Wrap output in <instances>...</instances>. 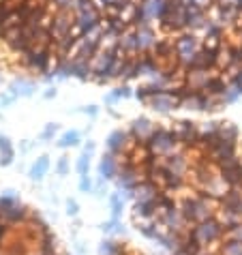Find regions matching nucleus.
<instances>
[{"mask_svg": "<svg viewBox=\"0 0 242 255\" xmlns=\"http://www.w3.org/2000/svg\"><path fill=\"white\" fill-rule=\"evenodd\" d=\"M180 210L189 223H202L212 219V200L206 195H187L180 202Z\"/></svg>", "mask_w": 242, "mask_h": 255, "instance_id": "obj_1", "label": "nucleus"}, {"mask_svg": "<svg viewBox=\"0 0 242 255\" xmlns=\"http://www.w3.org/2000/svg\"><path fill=\"white\" fill-rule=\"evenodd\" d=\"M148 150H150L152 157H169L174 152H180V141L176 139L174 131L167 129V127H156V131L152 133V137L146 141Z\"/></svg>", "mask_w": 242, "mask_h": 255, "instance_id": "obj_2", "label": "nucleus"}, {"mask_svg": "<svg viewBox=\"0 0 242 255\" xmlns=\"http://www.w3.org/2000/svg\"><path fill=\"white\" fill-rule=\"evenodd\" d=\"M204 49L202 45V37L193 32H182L178 34L176 41H174V54H176V60L180 62L182 69H187L191 65V60Z\"/></svg>", "mask_w": 242, "mask_h": 255, "instance_id": "obj_3", "label": "nucleus"}, {"mask_svg": "<svg viewBox=\"0 0 242 255\" xmlns=\"http://www.w3.org/2000/svg\"><path fill=\"white\" fill-rule=\"evenodd\" d=\"M187 17H189V6L180 4L178 0H167V9L163 13L159 26L165 32H187Z\"/></svg>", "mask_w": 242, "mask_h": 255, "instance_id": "obj_4", "label": "nucleus"}, {"mask_svg": "<svg viewBox=\"0 0 242 255\" xmlns=\"http://www.w3.org/2000/svg\"><path fill=\"white\" fill-rule=\"evenodd\" d=\"M223 223L221 221H217L215 217L212 219H208V221H202V223H197L195 228H193V232H191V240L193 243H197L199 247H208V245H212L215 240H219L221 238V234H223Z\"/></svg>", "mask_w": 242, "mask_h": 255, "instance_id": "obj_5", "label": "nucleus"}, {"mask_svg": "<svg viewBox=\"0 0 242 255\" xmlns=\"http://www.w3.org/2000/svg\"><path fill=\"white\" fill-rule=\"evenodd\" d=\"M182 105V90H163L150 97L148 108H152L159 114H167L172 110H178Z\"/></svg>", "mask_w": 242, "mask_h": 255, "instance_id": "obj_6", "label": "nucleus"}, {"mask_svg": "<svg viewBox=\"0 0 242 255\" xmlns=\"http://www.w3.org/2000/svg\"><path fill=\"white\" fill-rule=\"evenodd\" d=\"M176 139L180 141V146L187 148H197L199 144V123H191V120H178L172 127Z\"/></svg>", "mask_w": 242, "mask_h": 255, "instance_id": "obj_7", "label": "nucleus"}, {"mask_svg": "<svg viewBox=\"0 0 242 255\" xmlns=\"http://www.w3.org/2000/svg\"><path fill=\"white\" fill-rule=\"evenodd\" d=\"M161 159V172L172 178H182L189 172V159L184 152H174L169 157H159Z\"/></svg>", "mask_w": 242, "mask_h": 255, "instance_id": "obj_8", "label": "nucleus"}, {"mask_svg": "<svg viewBox=\"0 0 242 255\" xmlns=\"http://www.w3.org/2000/svg\"><path fill=\"white\" fill-rule=\"evenodd\" d=\"M101 19H103V11L95 2L75 11V26L82 30V37H84V32H88L101 24Z\"/></svg>", "mask_w": 242, "mask_h": 255, "instance_id": "obj_9", "label": "nucleus"}, {"mask_svg": "<svg viewBox=\"0 0 242 255\" xmlns=\"http://www.w3.org/2000/svg\"><path fill=\"white\" fill-rule=\"evenodd\" d=\"M75 28V11H56L52 19V39H62L67 34H73Z\"/></svg>", "mask_w": 242, "mask_h": 255, "instance_id": "obj_10", "label": "nucleus"}, {"mask_svg": "<svg viewBox=\"0 0 242 255\" xmlns=\"http://www.w3.org/2000/svg\"><path fill=\"white\" fill-rule=\"evenodd\" d=\"M116 54H108V52H97L90 58V73H92V82L97 84H105V75L110 73V69L114 65Z\"/></svg>", "mask_w": 242, "mask_h": 255, "instance_id": "obj_11", "label": "nucleus"}, {"mask_svg": "<svg viewBox=\"0 0 242 255\" xmlns=\"http://www.w3.org/2000/svg\"><path fill=\"white\" fill-rule=\"evenodd\" d=\"M165 9H167V0H139L141 26L152 24V22H161Z\"/></svg>", "mask_w": 242, "mask_h": 255, "instance_id": "obj_12", "label": "nucleus"}, {"mask_svg": "<svg viewBox=\"0 0 242 255\" xmlns=\"http://www.w3.org/2000/svg\"><path fill=\"white\" fill-rule=\"evenodd\" d=\"M135 32H137V52H139V56L152 54L156 43H159V37H156L154 26L152 24L137 26V28H135Z\"/></svg>", "mask_w": 242, "mask_h": 255, "instance_id": "obj_13", "label": "nucleus"}, {"mask_svg": "<svg viewBox=\"0 0 242 255\" xmlns=\"http://www.w3.org/2000/svg\"><path fill=\"white\" fill-rule=\"evenodd\" d=\"M219 73V71H187L184 75V88L187 90H193V93H204L206 86L210 84V80Z\"/></svg>", "mask_w": 242, "mask_h": 255, "instance_id": "obj_14", "label": "nucleus"}, {"mask_svg": "<svg viewBox=\"0 0 242 255\" xmlns=\"http://www.w3.org/2000/svg\"><path fill=\"white\" fill-rule=\"evenodd\" d=\"M137 141H135L131 135H129V131H114L112 135L108 137V141H105V146H108V152H112V154H122L129 150V148H133Z\"/></svg>", "mask_w": 242, "mask_h": 255, "instance_id": "obj_15", "label": "nucleus"}, {"mask_svg": "<svg viewBox=\"0 0 242 255\" xmlns=\"http://www.w3.org/2000/svg\"><path fill=\"white\" fill-rule=\"evenodd\" d=\"M156 131V127L150 118H144V116H139V118H135L131 127H129V135L137 141V144H146L148 139L152 137V133Z\"/></svg>", "mask_w": 242, "mask_h": 255, "instance_id": "obj_16", "label": "nucleus"}, {"mask_svg": "<svg viewBox=\"0 0 242 255\" xmlns=\"http://www.w3.org/2000/svg\"><path fill=\"white\" fill-rule=\"evenodd\" d=\"M199 189H202V195L210 197V200H223V197L230 193V189H232V187L223 180V176H221V172H219V174L212 176V178L206 180Z\"/></svg>", "mask_w": 242, "mask_h": 255, "instance_id": "obj_17", "label": "nucleus"}, {"mask_svg": "<svg viewBox=\"0 0 242 255\" xmlns=\"http://www.w3.org/2000/svg\"><path fill=\"white\" fill-rule=\"evenodd\" d=\"M161 191L156 187L154 180H141L137 187L133 189V200L135 204H154L159 200Z\"/></svg>", "mask_w": 242, "mask_h": 255, "instance_id": "obj_18", "label": "nucleus"}, {"mask_svg": "<svg viewBox=\"0 0 242 255\" xmlns=\"http://www.w3.org/2000/svg\"><path fill=\"white\" fill-rule=\"evenodd\" d=\"M118 52H122L124 56H129V58H135V56H139L137 52V32H135V28H126V30L120 34L118 39Z\"/></svg>", "mask_w": 242, "mask_h": 255, "instance_id": "obj_19", "label": "nucleus"}, {"mask_svg": "<svg viewBox=\"0 0 242 255\" xmlns=\"http://www.w3.org/2000/svg\"><path fill=\"white\" fill-rule=\"evenodd\" d=\"M187 223H189V221L184 219L180 206H174L172 210H167L165 215H163V225H165V228L172 232V234H180V232H184Z\"/></svg>", "mask_w": 242, "mask_h": 255, "instance_id": "obj_20", "label": "nucleus"}, {"mask_svg": "<svg viewBox=\"0 0 242 255\" xmlns=\"http://www.w3.org/2000/svg\"><path fill=\"white\" fill-rule=\"evenodd\" d=\"M217 71V54L215 52H208V49H202L193 60H191V65L187 67V71Z\"/></svg>", "mask_w": 242, "mask_h": 255, "instance_id": "obj_21", "label": "nucleus"}, {"mask_svg": "<svg viewBox=\"0 0 242 255\" xmlns=\"http://www.w3.org/2000/svg\"><path fill=\"white\" fill-rule=\"evenodd\" d=\"M208 24V13L197 9V6H189V17H187V32L199 34L204 30V26Z\"/></svg>", "mask_w": 242, "mask_h": 255, "instance_id": "obj_22", "label": "nucleus"}, {"mask_svg": "<svg viewBox=\"0 0 242 255\" xmlns=\"http://www.w3.org/2000/svg\"><path fill=\"white\" fill-rule=\"evenodd\" d=\"M118 157L116 154H103V159L101 163H99V176H101V180H112V178H116L118 176Z\"/></svg>", "mask_w": 242, "mask_h": 255, "instance_id": "obj_23", "label": "nucleus"}, {"mask_svg": "<svg viewBox=\"0 0 242 255\" xmlns=\"http://www.w3.org/2000/svg\"><path fill=\"white\" fill-rule=\"evenodd\" d=\"M204 103H206V95L204 93H193V90H182V105L180 108L191 110V112H204Z\"/></svg>", "mask_w": 242, "mask_h": 255, "instance_id": "obj_24", "label": "nucleus"}, {"mask_svg": "<svg viewBox=\"0 0 242 255\" xmlns=\"http://www.w3.org/2000/svg\"><path fill=\"white\" fill-rule=\"evenodd\" d=\"M118 39H120V34H118V32H112V30H103L101 39H99V45H97V52H108V54H116V52H118Z\"/></svg>", "mask_w": 242, "mask_h": 255, "instance_id": "obj_25", "label": "nucleus"}, {"mask_svg": "<svg viewBox=\"0 0 242 255\" xmlns=\"http://www.w3.org/2000/svg\"><path fill=\"white\" fill-rule=\"evenodd\" d=\"M28 208L24 206V204H13V206H6L2 208V219L6 223H17V221H24V219H28Z\"/></svg>", "mask_w": 242, "mask_h": 255, "instance_id": "obj_26", "label": "nucleus"}, {"mask_svg": "<svg viewBox=\"0 0 242 255\" xmlns=\"http://www.w3.org/2000/svg\"><path fill=\"white\" fill-rule=\"evenodd\" d=\"M47 169H49V157H47V154H43V157H39L37 161L32 163V167H30V172H28V176H30V180L39 182V180L45 178Z\"/></svg>", "mask_w": 242, "mask_h": 255, "instance_id": "obj_27", "label": "nucleus"}, {"mask_svg": "<svg viewBox=\"0 0 242 255\" xmlns=\"http://www.w3.org/2000/svg\"><path fill=\"white\" fill-rule=\"evenodd\" d=\"M69 65H71V77H77V80H92L90 60H69Z\"/></svg>", "mask_w": 242, "mask_h": 255, "instance_id": "obj_28", "label": "nucleus"}, {"mask_svg": "<svg viewBox=\"0 0 242 255\" xmlns=\"http://www.w3.org/2000/svg\"><path fill=\"white\" fill-rule=\"evenodd\" d=\"M219 129H221V123H217V120H208V123H199V141L217 139V137H219Z\"/></svg>", "mask_w": 242, "mask_h": 255, "instance_id": "obj_29", "label": "nucleus"}, {"mask_svg": "<svg viewBox=\"0 0 242 255\" xmlns=\"http://www.w3.org/2000/svg\"><path fill=\"white\" fill-rule=\"evenodd\" d=\"M238 127L234 123H221V129H219V139L223 141H230V144H238Z\"/></svg>", "mask_w": 242, "mask_h": 255, "instance_id": "obj_30", "label": "nucleus"}, {"mask_svg": "<svg viewBox=\"0 0 242 255\" xmlns=\"http://www.w3.org/2000/svg\"><path fill=\"white\" fill-rule=\"evenodd\" d=\"M240 97H242V86L236 82H232L230 86H227V90L223 93V97H221V101H223V105H230V103H236Z\"/></svg>", "mask_w": 242, "mask_h": 255, "instance_id": "obj_31", "label": "nucleus"}, {"mask_svg": "<svg viewBox=\"0 0 242 255\" xmlns=\"http://www.w3.org/2000/svg\"><path fill=\"white\" fill-rule=\"evenodd\" d=\"M34 93V84L30 82H24V80H19V82H13L11 84V95H15V97H30Z\"/></svg>", "mask_w": 242, "mask_h": 255, "instance_id": "obj_32", "label": "nucleus"}, {"mask_svg": "<svg viewBox=\"0 0 242 255\" xmlns=\"http://www.w3.org/2000/svg\"><path fill=\"white\" fill-rule=\"evenodd\" d=\"M58 148H73L80 144V131H67V133H62V135L58 137Z\"/></svg>", "mask_w": 242, "mask_h": 255, "instance_id": "obj_33", "label": "nucleus"}, {"mask_svg": "<svg viewBox=\"0 0 242 255\" xmlns=\"http://www.w3.org/2000/svg\"><path fill=\"white\" fill-rule=\"evenodd\" d=\"M110 208H112V217L118 219L124 210V195L122 193H112L110 195Z\"/></svg>", "mask_w": 242, "mask_h": 255, "instance_id": "obj_34", "label": "nucleus"}, {"mask_svg": "<svg viewBox=\"0 0 242 255\" xmlns=\"http://www.w3.org/2000/svg\"><path fill=\"white\" fill-rule=\"evenodd\" d=\"M129 97H133V90L129 88V86H118L116 90H112V93L105 97V103H116V101H120V99H129Z\"/></svg>", "mask_w": 242, "mask_h": 255, "instance_id": "obj_35", "label": "nucleus"}, {"mask_svg": "<svg viewBox=\"0 0 242 255\" xmlns=\"http://www.w3.org/2000/svg\"><path fill=\"white\" fill-rule=\"evenodd\" d=\"M75 169H77V174H80V176H88V172H90V154L82 152L80 157H77Z\"/></svg>", "mask_w": 242, "mask_h": 255, "instance_id": "obj_36", "label": "nucleus"}, {"mask_svg": "<svg viewBox=\"0 0 242 255\" xmlns=\"http://www.w3.org/2000/svg\"><path fill=\"white\" fill-rule=\"evenodd\" d=\"M223 255H242V243L240 240H227L221 249Z\"/></svg>", "mask_w": 242, "mask_h": 255, "instance_id": "obj_37", "label": "nucleus"}, {"mask_svg": "<svg viewBox=\"0 0 242 255\" xmlns=\"http://www.w3.org/2000/svg\"><path fill=\"white\" fill-rule=\"evenodd\" d=\"M13 159H15V150H13V146H6V148H0V165L6 167L11 165Z\"/></svg>", "mask_w": 242, "mask_h": 255, "instance_id": "obj_38", "label": "nucleus"}, {"mask_svg": "<svg viewBox=\"0 0 242 255\" xmlns=\"http://www.w3.org/2000/svg\"><path fill=\"white\" fill-rule=\"evenodd\" d=\"M126 2H131V0H95V4L101 9L103 13L108 11V9H114V6H122Z\"/></svg>", "mask_w": 242, "mask_h": 255, "instance_id": "obj_39", "label": "nucleus"}, {"mask_svg": "<svg viewBox=\"0 0 242 255\" xmlns=\"http://www.w3.org/2000/svg\"><path fill=\"white\" fill-rule=\"evenodd\" d=\"M135 97H137L141 103H146V105H148V101H150V97H152V90L148 88V84H141V86L135 90Z\"/></svg>", "mask_w": 242, "mask_h": 255, "instance_id": "obj_40", "label": "nucleus"}, {"mask_svg": "<svg viewBox=\"0 0 242 255\" xmlns=\"http://www.w3.org/2000/svg\"><path fill=\"white\" fill-rule=\"evenodd\" d=\"M56 11H73L75 0H49Z\"/></svg>", "mask_w": 242, "mask_h": 255, "instance_id": "obj_41", "label": "nucleus"}, {"mask_svg": "<svg viewBox=\"0 0 242 255\" xmlns=\"http://www.w3.org/2000/svg\"><path fill=\"white\" fill-rule=\"evenodd\" d=\"M99 255H116V245L112 240H103L99 247Z\"/></svg>", "mask_w": 242, "mask_h": 255, "instance_id": "obj_42", "label": "nucleus"}, {"mask_svg": "<svg viewBox=\"0 0 242 255\" xmlns=\"http://www.w3.org/2000/svg\"><path fill=\"white\" fill-rule=\"evenodd\" d=\"M215 4H217V0H191V6H197V9H202L206 13H208Z\"/></svg>", "mask_w": 242, "mask_h": 255, "instance_id": "obj_43", "label": "nucleus"}, {"mask_svg": "<svg viewBox=\"0 0 242 255\" xmlns=\"http://www.w3.org/2000/svg\"><path fill=\"white\" fill-rule=\"evenodd\" d=\"M56 133H58V125H56V123H49L45 129H43V133H41V139L47 141V139H52Z\"/></svg>", "mask_w": 242, "mask_h": 255, "instance_id": "obj_44", "label": "nucleus"}, {"mask_svg": "<svg viewBox=\"0 0 242 255\" xmlns=\"http://www.w3.org/2000/svg\"><path fill=\"white\" fill-rule=\"evenodd\" d=\"M56 174L58 176H67L69 174V157H60L56 163Z\"/></svg>", "mask_w": 242, "mask_h": 255, "instance_id": "obj_45", "label": "nucleus"}, {"mask_svg": "<svg viewBox=\"0 0 242 255\" xmlns=\"http://www.w3.org/2000/svg\"><path fill=\"white\" fill-rule=\"evenodd\" d=\"M92 189H95V187H92L90 176H80V191H82V193H90Z\"/></svg>", "mask_w": 242, "mask_h": 255, "instance_id": "obj_46", "label": "nucleus"}, {"mask_svg": "<svg viewBox=\"0 0 242 255\" xmlns=\"http://www.w3.org/2000/svg\"><path fill=\"white\" fill-rule=\"evenodd\" d=\"M227 236H230V240H240V243H242V223H238V225H234V228H230Z\"/></svg>", "mask_w": 242, "mask_h": 255, "instance_id": "obj_47", "label": "nucleus"}, {"mask_svg": "<svg viewBox=\"0 0 242 255\" xmlns=\"http://www.w3.org/2000/svg\"><path fill=\"white\" fill-rule=\"evenodd\" d=\"M77 212H80V206H77L75 200H67V215L69 217H75Z\"/></svg>", "mask_w": 242, "mask_h": 255, "instance_id": "obj_48", "label": "nucleus"}, {"mask_svg": "<svg viewBox=\"0 0 242 255\" xmlns=\"http://www.w3.org/2000/svg\"><path fill=\"white\" fill-rule=\"evenodd\" d=\"M11 101H15V95H4V97H0V105H9Z\"/></svg>", "mask_w": 242, "mask_h": 255, "instance_id": "obj_49", "label": "nucleus"}, {"mask_svg": "<svg viewBox=\"0 0 242 255\" xmlns=\"http://www.w3.org/2000/svg\"><path fill=\"white\" fill-rule=\"evenodd\" d=\"M217 4H221V6H238V0H217Z\"/></svg>", "mask_w": 242, "mask_h": 255, "instance_id": "obj_50", "label": "nucleus"}, {"mask_svg": "<svg viewBox=\"0 0 242 255\" xmlns=\"http://www.w3.org/2000/svg\"><path fill=\"white\" fill-rule=\"evenodd\" d=\"M95 141H88V144L86 146H84V152H86V154H90V157H92V154H95Z\"/></svg>", "mask_w": 242, "mask_h": 255, "instance_id": "obj_51", "label": "nucleus"}, {"mask_svg": "<svg viewBox=\"0 0 242 255\" xmlns=\"http://www.w3.org/2000/svg\"><path fill=\"white\" fill-rule=\"evenodd\" d=\"M84 112H86L88 116H97V112H99V110L95 108V105H88V108H84Z\"/></svg>", "mask_w": 242, "mask_h": 255, "instance_id": "obj_52", "label": "nucleus"}, {"mask_svg": "<svg viewBox=\"0 0 242 255\" xmlns=\"http://www.w3.org/2000/svg\"><path fill=\"white\" fill-rule=\"evenodd\" d=\"M6 236V228L4 225H0V245H2V238Z\"/></svg>", "mask_w": 242, "mask_h": 255, "instance_id": "obj_53", "label": "nucleus"}, {"mask_svg": "<svg viewBox=\"0 0 242 255\" xmlns=\"http://www.w3.org/2000/svg\"><path fill=\"white\" fill-rule=\"evenodd\" d=\"M52 97H56V88H49L45 93V99H52Z\"/></svg>", "mask_w": 242, "mask_h": 255, "instance_id": "obj_54", "label": "nucleus"}, {"mask_svg": "<svg viewBox=\"0 0 242 255\" xmlns=\"http://www.w3.org/2000/svg\"><path fill=\"white\" fill-rule=\"evenodd\" d=\"M238 9L242 11V0H238Z\"/></svg>", "mask_w": 242, "mask_h": 255, "instance_id": "obj_55", "label": "nucleus"}, {"mask_svg": "<svg viewBox=\"0 0 242 255\" xmlns=\"http://www.w3.org/2000/svg\"><path fill=\"white\" fill-rule=\"evenodd\" d=\"M0 219H2V208H0Z\"/></svg>", "mask_w": 242, "mask_h": 255, "instance_id": "obj_56", "label": "nucleus"}]
</instances>
